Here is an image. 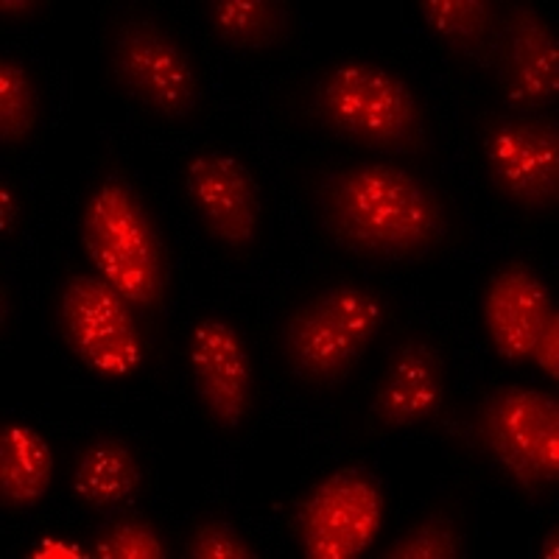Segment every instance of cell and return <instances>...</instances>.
Here are the masks:
<instances>
[{
  "label": "cell",
  "instance_id": "obj_1",
  "mask_svg": "<svg viewBox=\"0 0 559 559\" xmlns=\"http://www.w3.org/2000/svg\"><path fill=\"white\" fill-rule=\"evenodd\" d=\"M324 233L372 261H412L451 236V207L428 179L389 163H349L311 185Z\"/></svg>",
  "mask_w": 559,
  "mask_h": 559
},
{
  "label": "cell",
  "instance_id": "obj_2",
  "mask_svg": "<svg viewBox=\"0 0 559 559\" xmlns=\"http://www.w3.org/2000/svg\"><path fill=\"white\" fill-rule=\"evenodd\" d=\"M319 127L356 146L383 154H423L428 118L417 90L394 70L347 59L324 70L311 93Z\"/></svg>",
  "mask_w": 559,
  "mask_h": 559
},
{
  "label": "cell",
  "instance_id": "obj_3",
  "mask_svg": "<svg viewBox=\"0 0 559 559\" xmlns=\"http://www.w3.org/2000/svg\"><path fill=\"white\" fill-rule=\"evenodd\" d=\"M79 238L96 274L134 311H157L168 297V254L152 210L129 179L109 174L90 191Z\"/></svg>",
  "mask_w": 559,
  "mask_h": 559
},
{
  "label": "cell",
  "instance_id": "obj_4",
  "mask_svg": "<svg viewBox=\"0 0 559 559\" xmlns=\"http://www.w3.org/2000/svg\"><path fill=\"white\" fill-rule=\"evenodd\" d=\"M389 319L386 299L361 283H331L306 297L280 328V353L299 383L336 386L364 358Z\"/></svg>",
  "mask_w": 559,
  "mask_h": 559
},
{
  "label": "cell",
  "instance_id": "obj_5",
  "mask_svg": "<svg viewBox=\"0 0 559 559\" xmlns=\"http://www.w3.org/2000/svg\"><path fill=\"white\" fill-rule=\"evenodd\" d=\"M476 439L528 498L548 496L559 481V403L540 389L507 383L481 397Z\"/></svg>",
  "mask_w": 559,
  "mask_h": 559
},
{
  "label": "cell",
  "instance_id": "obj_6",
  "mask_svg": "<svg viewBox=\"0 0 559 559\" xmlns=\"http://www.w3.org/2000/svg\"><path fill=\"white\" fill-rule=\"evenodd\" d=\"M53 324L64 347L102 381H127L146 361L134 308L98 274H73L59 286Z\"/></svg>",
  "mask_w": 559,
  "mask_h": 559
},
{
  "label": "cell",
  "instance_id": "obj_7",
  "mask_svg": "<svg viewBox=\"0 0 559 559\" xmlns=\"http://www.w3.org/2000/svg\"><path fill=\"white\" fill-rule=\"evenodd\" d=\"M109 73L132 102L163 121H185L202 102L193 53L143 14H129L112 26Z\"/></svg>",
  "mask_w": 559,
  "mask_h": 559
},
{
  "label": "cell",
  "instance_id": "obj_8",
  "mask_svg": "<svg viewBox=\"0 0 559 559\" xmlns=\"http://www.w3.org/2000/svg\"><path fill=\"white\" fill-rule=\"evenodd\" d=\"M386 515L381 481L364 467H338L294 507V537L306 559H356L369 551Z\"/></svg>",
  "mask_w": 559,
  "mask_h": 559
},
{
  "label": "cell",
  "instance_id": "obj_9",
  "mask_svg": "<svg viewBox=\"0 0 559 559\" xmlns=\"http://www.w3.org/2000/svg\"><path fill=\"white\" fill-rule=\"evenodd\" d=\"M487 177L523 213H554L559 202V129L546 118L492 112L481 121Z\"/></svg>",
  "mask_w": 559,
  "mask_h": 559
},
{
  "label": "cell",
  "instance_id": "obj_10",
  "mask_svg": "<svg viewBox=\"0 0 559 559\" xmlns=\"http://www.w3.org/2000/svg\"><path fill=\"white\" fill-rule=\"evenodd\" d=\"M185 199L213 241L249 252L263 227L261 188L241 159L216 148L191 154L182 168Z\"/></svg>",
  "mask_w": 559,
  "mask_h": 559
},
{
  "label": "cell",
  "instance_id": "obj_11",
  "mask_svg": "<svg viewBox=\"0 0 559 559\" xmlns=\"http://www.w3.org/2000/svg\"><path fill=\"white\" fill-rule=\"evenodd\" d=\"M188 364L204 414L238 431L254 412V367L241 331L224 317H202L188 336Z\"/></svg>",
  "mask_w": 559,
  "mask_h": 559
},
{
  "label": "cell",
  "instance_id": "obj_12",
  "mask_svg": "<svg viewBox=\"0 0 559 559\" xmlns=\"http://www.w3.org/2000/svg\"><path fill=\"white\" fill-rule=\"evenodd\" d=\"M498 87L518 115L548 109L559 93V39L554 26L528 3L503 7L496 62Z\"/></svg>",
  "mask_w": 559,
  "mask_h": 559
},
{
  "label": "cell",
  "instance_id": "obj_13",
  "mask_svg": "<svg viewBox=\"0 0 559 559\" xmlns=\"http://www.w3.org/2000/svg\"><path fill=\"white\" fill-rule=\"evenodd\" d=\"M557 311L546 280L528 263L509 261L492 272L481 294V322L503 364L532 361L534 344Z\"/></svg>",
  "mask_w": 559,
  "mask_h": 559
},
{
  "label": "cell",
  "instance_id": "obj_14",
  "mask_svg": "<svg viewBox=\"0 0 559 559\" xmlns=\"http://www.w3.org/2000/svg\"><path fill=\"white\" fill-rule=\"evenodd\" d=\"M445 356L423 333L403 336L386 358L369 414L383 431L419 426L445 406Z\"/></svg>",
  "mask_w": 559,
  "mask_h": 559
},
{
  "label": "cell",
  "instance_id": "obj_15",
  "mask_svg": "<svg viewBox=\"0 0 559 559\" xmlns=\"http://www.w3.org/2000/svg\"><path fill=\"white\" fill-rule=\"evenodd\" d=\"M146 487V471L123 437L102 433L79 451L70 473V492L93 512L121 507Z\"/></svg>",
  "mask_w": 559,
  "mask_h": 559
},
{
  "label": "cell",
  "instance_id": "obj_16",
  "mask_svg": "<svg viewBox=\"0 0 559 559\" xmlns=\"http://www.w3.org/2000/svg\"><path fill=\"white\" fill-rule=\"evenodd\" d=\"M419 14L453 57L492 70L503 7L496 0H419Z\"/></svg>",
  "mask_w": 559,
  "mask_h": 559
},
{
  "label": "cell",
  "instance_id": "obj_17",
  "mask_svg": "<svg viewBox=\"0 0 559 559\" xmlns=\"http://www.w3.org/2000/svg\"><path fill=\"white\" fill-rule=\"evenodd\" d=\"M57 456L39 431L20 423L0 428V503L3 509H34L53 484Z\"/></svg>",
  "mask_w": 559,
  "mask_h": 559
},
{
  "label": "cell",
  "instance_id": "obj_18",
  "mask_svg": "<svg viewBox=\"0 0 559 559\" xmlns=\"http://www.w3.org/2000/svg\"><path fill=\"white\" fill-rule=\"evenodd\" d=\"M204 17L213 37L236 51H269L294 34L292 9L280 0H210Z\"/></svg>",
  "mask_w": 559,
  "mask_h": 559
},
{
  "label": "cell",
  "instance_id": "obj_19",
  "mask_svg": "<svg viewBox=\"0 0 559 559\" xmlns=\"http://www.w3.org/2000/svg\"><path fill=\"white\" fill-rule=\"evenodd\" d=\"M43 96L37 76L14 57L0 59V140L3 146H23L39 127Z\"/></svg>",
  "mask_w": 559,
  "mask_h": 559
},
{
  "label": "cell",
  "instance_id": "obj_20",
  "mask_svg": "<svg viewBox=\"0 0 559 559\" xmlns=\"http://www.w3.org/2000/svg\"><path fill=\"white\" fill-rule=\"evenodd\" d=\"M464 554V537L459 521L445 512H428L383 551L386 559H459Z\"/></svg>",
  "mask_w": 559,
  "mask_h": 559
},
{
  "label": "cell",
  "instance_id": "obj_21",
  "mask_svg": "<svg viewBox=\"0 0 559 559\" xmlns=\"http://www.w3.org/2000/svg\"><path fill=\"white\" fill-rule=\"evenodd\" d=\"M93 557L98 559H166L168 546L152 521L140 515H123L104 526L93 540Z\"/></svg>",
  "mask_w": 559,
  "mask_h": 559
},
{
  "label": "cell",
  "instance_id": "obj_22",
  "mask_svg": "<svg viewBox=\"0 0 559 559\" xmlns=\"http://www.w3.org/2000/svg\"><path fill=\"white\" fill-rule=\"evenodd\" d=\"M188 559H258L252 543L224 518H204L185 543Z\"/></svg>",
  "mask_w": 559,
  "mask_h": 559
},
{
  "label": "cell",
  "instance_id": "obj_23",
  "mask_svg": "<svg viewBox=\"0 0 559 559\" xmlns=\"http://www.w3.org/2000/svg\"><path fill=\"white\" fill-rule=\"evenodd\" d=\"M532 361L546 372L551 381L559 378V313L554 311L551 319L546 322L543 328L540 338L534 344V353H532Z\"/></svg>",
  "mask_w": 559,
  "mask_h": 559
},
{
  "label": "cell",
  "instance_id": "obj_24",
  "mask_svg": "<svg viewBox=\"0 0 559 559\" xmlns=\"http://www.w3.org/2000/svg\"><path fill=\"white\" fill-rule=\"evenodd\" d=\"M20 216H23V207H20L17 188L9 179H0V233L7 241L17 236Z\"/></svg>",
  "mask_w": 559,
  "mask_h": 559
},
{
  "label": "cell",
  "instance_id": "obj_25",
  "mask_svg": "<svg viewBox=\"0 0 559 559\" xmlns=\"http://www.w3.org/2000/svg\"><path fill=\"white\" fill-rule=\"evenodd\" d=\"M39 12V3L34 0H3L0 3V17L3 20H26Z\"/></svg>",
  "mask_w": 559,
  "mask_h": 559
},
{
  "label": "cell",
  "instance_id": "obj_26",
  "mask_svg": "<svg viewBox=\"0 0 559 559\" xmlns=\"http://www.w3.org/2000/svg\"><path fill=\"white\" fill-rule=\"evenodd\" d=\"M543 559H557L559 557V528L551 526L543 540Z\"/></svg>",
  "mask_w": 559,
  "mask_h": 559
},
{
  "label": "cell",
  "instance_id": "obj_27",
  "mask_svg": "<svg viewBox=\"0 0 559 559\" xmlns=\"http://www.w3.org/2000/svg\"><path fill=\"white\" fill-rule=\"evenodd\" d=\"M3 328H9V286H3Z\"/></svg>",
  "mask_w": 559,
  "mask_h": 559
}]
</instances>
